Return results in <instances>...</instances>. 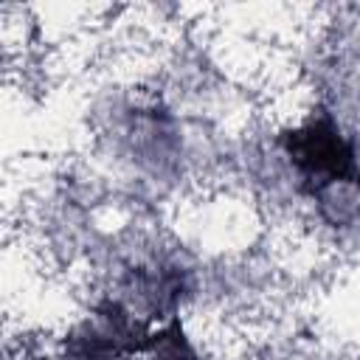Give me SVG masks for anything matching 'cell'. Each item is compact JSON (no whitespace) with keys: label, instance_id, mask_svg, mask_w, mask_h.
<instances>
[{"label":"cell","instance_id":"obj_1","mask_svg":"<svg viewBox=\"0 0 360 360\" xmlns=\"http://www.w3.org/2000/svg\"><path fill=\"white\" fill-rule=\"evenodd\" d=\"M284 149L315 194H323L332 186H360L354 149L329 115L309 118L307 124L287 132Z\"/></svg>","mask_w":360,"mask_h":360},{"label":"cell","instance_id":"obj_2","mask_svg":"<svg viewBox=\"0 0 360 360\" xmlns=\"http://www.w3.org/2000/svg\"><path fill=\"white\" fill-rule=\"evenodd\" d=\"M146 352L152 354V360H200L177 323H172V326L149 335Z\"/></svg>","mask_w":360,"mask_h":360}]
</instances>
